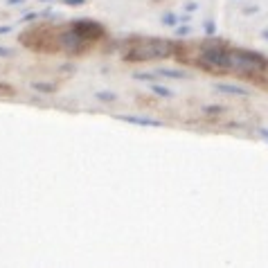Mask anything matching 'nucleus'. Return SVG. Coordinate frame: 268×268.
Listing matches in <instances>:
<instances>
[{
  "label": "nucleus",
  "instance_id": "nucleus-1",
  "mask_svg": "<svg viewBox=\"0 0 268 268\" xmlns=\"http://www.w3.org/2000/svg\"><path fill=\"white\" fill-rule=\"evenodd\" d=\"M178 43L169 41V38H133L124 45L122 59L129 63H142V61H158V59H169L172 54H176Z\"/></svg>",
  "mask_w": 268,
  "mask_h": 268
},
{
  "label": "nucleus",
  "instance_id": "nucleus-2",
  "mask_svg": "<svg viewBox=\"0 0 268 268\" xmlns=\"http://www.w3.org/2000/svg\"><path fill=\"white\" fill-rule=\"evenodd\" d=\"M268 72V59L257 50L230 48L228 50V75H239L246 79H259Z\"/></svg>",
  "mask_w": 268,
  "mask_h": 268
},
{
  "label": "nucleus",
  "instance_id": "nucleus-3",
  "mask_svg": "<svg viewBox=\"0 0 268 268\" xmlns=\"http://www.w3.org/2000/svg\"><path fill=\"white\" fill-rule=\"evenodd\" d=\"M228 50L230 45H225L221 38L205 41L194 57V63L212 75H228Z\"/></svg>",
  "mask_w": 268,
  "mask_h": 268
},
{
  "label": "nucleus",
  "instance_id": "nucleus-4",
  "mask_svg": "<svg viewBox=\"0 0 268 268\" xmlns=\"http://www.w3.org/2000/svg\"><path fill=\"white\" fill-rule=\"evenodd\" d=\"M59 48L65 50L70 57H75V54L86 52V50L90 48V41H86V38L79 36L75 30H70L68 27V30H61L59 32Z\"/></svg>",
  "mask_w": 268,
  "mask_h": 268
},
{
  "label": "nucleus",
  "instance_id": "nucleus-5",
  "mask_svg": "<svg viewBox=\"0 0 268 268\" xmlns=\"http://www.w3.org/2000/svg\"><path fill=\"white\" fill-rule=\"evenodd\" d=\"M70 30H75L79 36H84L86 41H99V38L106 34L102 23L92 21V18H75V21H70Z\"/></svg>",
  "mask_w": 268,
  "mask_h": 268
},
{
  "label": "nucleus",
  "instance_id": "nucleus-6",
  "mask_svg": "<svg viewBox=\"0 0 268 268\" xmlns=\"http://www.w3.org/2000/svg\"><path fill=\"white\" fill-rule=\"evenodd\" d=\"M115 119L126 122V124H135V126H151V129H158V126L165 124V122H160V119L149 118V115H115Z\"/></svg>",
  "mask_w": 268,
  "mask_h": 268
},
{
  "label": "nucleus",
  "instance_id": "nucleus-7",
  "mask_svg": "<svg viewBox=\"0 0 268 268\" xmlns=\"http://www.w3.org/2000/svg\"><path fill=\"white\" fill-rule=\"evenodd\" d=\"M156 72H158V77H165V79H187V72L185 70H180V68H165V65H158L156 68Z\"/></svg>",
  "mask_w": 268,
  "mask_h": 268
},
{
  "label": "nucleus",
  "instance_id": "nucleus-8",
  "mask_svg": "<svg viewBox=\"0 0 268 268\" xmlns=\"http://www.w3.org/2000/svg\"><path fill=\"white\" fill-rule=\"evenodd\" d=\"M214 88L219 92L225 95H235V97H248V90L243 86H237V84H214Z\"/></svg>",
  "mask_w": 268,
  "mask_h": 268
},
{
  "label": "nucleus",
  "instance_id": "nucleus-9",
  "mask_svg": "<svg viewBox=\"0 0 268 268\" xmlns=\"http://www.w3.org/2000/svg\"><path fill=\"white\" fill-rule=\"evenodd\" d=\"M149 90L153 92L156 97H160V99H172L176 92L172 90V88H167V86H162V84H158V81H151L149 84Z\"/></svg>",
  "mask_w": 268,
  "mask_h": 268
},
{
  "label": "nucleus",
  "instance_id": "nucleus-10",
  "mask_svg": "<svg viewBox=\"0 0 268 268\" xmlns=\"http://www.w3.org/2000/svg\"><path fill=\"white\" fill-rule=\"evenodd\" d=\"M160 23L165 27H176L178 23H180V18H178V14H174V11H165L160 16Z\"/></svg>",
  "mask_w": 268,
  "mask_h": 268
},
{
  "label": "nucleus",
  "instance_id": "nucleus-11",
  "mask_svg": "<svg viewBox=\"0 0 268 268\" xmlns=\"http://www.w3.org/2000/svg\"><path fill=\"white\" fill-rule=\"evenodd\" d=\"M174 34H176L178 38L189 36V34H192V25H189V23H178V25L174 27Z\"/></svg>",
  "mask_w": 268,
  "mask_h": 268
},
{
  "label": "nucleus",
  "instance_id": "nucleus-12",
  "mask_svg": "<svg viewBox=\"0 0 268 268\" xmlns=\"http://www.w3.org/2000/svg\"><path fill=\"white\" fill-rule=\"evenodd\" d=\"M95 97L99 99V102H106V104H115L119 99V97L115 95V92H111V90H99Z\"/></svg>",
  "mask_w": 268,
  "mask_h": 268
},
{
  "label": "nucleus",
  "instance_id": "nucleus-13",
  "mask_svg": "<svg viewBox=\"0 0 268 268\" xmlns=\"http://www.w3.org/2000/svg\"><path fill=\"white\" fill-rule=\"evenodd\" d=\"M133 79H138V81H158L160 77H158V72H135L133 75Z\"/></svg>",
  "mask_w": 268,
  "mask_h": 268
},
{
  "label": "nucleus",
  "instance_id": "nucleus-14",
  "mask_svg": "<svg viewBox=\"0 0 268 268\" xmlns=\"http://www.w3.org/2000/svg\"><path fill=\"white\" fill-rule=\"evenodd\" d=\"M216 23L214 21H203V32H205V36L208 38H212V36H216Z\"/></svg>",
  "mask_w": 268,
  "mask_h": 268
},
{
  "label": "nucleus",
  "instance_id": "nucleus-15",
  "mask_svg": "<svg viewBox=\"0 0 268 268\" xmlns=\"http://www.w3.org/2000/svg\"><path fill=\"white\" fill-rule=\"evenodd\" d=\"M32 88H34V90H38V92H52L54 90L52 84H41V81H34Z\"/></svg>",
  "mask_w": 268,
  "mask_h": 268
},
{
  "label": "nucleus",
  "instance_id": "nucleus-16",
  "mask_svg": "<svg viewBox=\"0 0 268 268\" xmlns=\"http://www.w3.org/2000/svg\"><path fill=\"white\" fill-rule=\"evenodd\" d=\"M221 111H223V106H216V104L214 106H205L203 108L205 115H221Z\"/></svg>",
  "mask_w": 268,
  "mask_h": 268
},
{
  "label": "nucleus",
  "instance_id": "nucleus-17",
  "mask_svg": "<svg viewBox=\"0 0 268 268\" xmlns=\"http://www.w3.org/2000/svg\"><path fill=\"white\" fill-rule=\"evenodd\" d=\"M38 18H41V14H38V11H27L25 16L21 18V23H30V21H38Z\"/></svg>",
  "mask_w": 268,
  "mask_h": 268
},
{
  "label": "nucleus",
  "instance_id": "nucleus-18",
  "mask_svg": "<svg viewBox=\"0 0 268 268\" xmlns=\"http://www.w3.org/2000/svg\"><path fill=\"white\" fill-rule=\"evenodd\" d=\"M63 5H68V7H84V5H88V0H63Z\"/></svg>",
  "mask_w": 268,
  "mask_h": 268
},
{
  "label": "nucleus",
  "instance_id": "nucleus-19",
  "mask_svg": "<svg viewBox=\"0 0 268 268\" xmlns=\"http://www.w3.org/2000/svg\"><path fill=\"white\" fill-rule=\"evenodd\" d=\"M182 9L187 11V14H194V11H199V2H185Z\"/></svg>",
  "mask_w": 268,
  "mask_h": 268
},
{
  "label": "nucleus",
  "instance_id": "nucleus-20",
  "mask_svg": "<svg viewBox=\"0 0 268 268\" xmlns=\"http://www.w3.org/2000/svg\"><path fill=\"white\" fill-rule=\"evenodd\" d=\"M11 54H14V50H9V48H2V45H0V59H9Z\"/></svg>",
  "mask_w": 268,
  "mask_h": 268
},
{
  "label": "nucleus",
  "instance_id": "nucleus-21",
  "mask_svg": "<svg viewBox=\"0 0 268 268\" xmlns=\"http://www.w3.org/2000/svg\"><path fill=\"white\" fill-rule=\"evenodd\" d=\"M243 14H246V16H250V14H257V11H259V7L257 5H250V7H243Z\"/></svg>",
  "mask_w": 268,
  "mask_h": 268
},
{
  "label": "nucleus",
  "instance_id": "nucleus-22",
  "mask_svg": "<svg viewBox=\"0 0 268 268\" xmlns=\"http://www.w3.org/2000/svg\"><path fill=\"white\" fill-rule=\"evenodd\" d=\"M23 2H27V0H5V5H9V7H18Z\"/></svg>",
  "mask_w": 268,
  "mask_h": 268
},
{
  "label": "nucleus",
  "instance_id": "nucleus-23",
  "mask_svg": "<svg viewBox=\"0 0 268 268\" xmlns=\"http://www.w3.org/2000/svg\"><path fill=\"white\" fill-rule=\"evenodd\" d=\"M11 30H14V25H0V36H2V34H9Z\"/></svg>",
  "mask_w": 268,
  "mask_h": 268
},
{
  "label": "nucleus",
  "instance_id": "nucleus-24",
  "mask_svg": "<svg viewBox=\"0 0 268 268\" xmlns=\"http://www.w3.org/2000/svg\"><path fill=\"white\" fill-rule=\"evenodd\" d=\"M259 135H262V138L268 142V129H259Z\"/></svg>",
  "mask_w": 268,
  "mask_h": 268
},
{
  "label": "nucleus",
  "instance_id": "nucleus-25",
  "mask_svg": "<svg viewBox=\"0 0 268 268\" xmlns=\"http://www.w3.org/2000/svg\"><path fill=\"white\" fill-rule=\"evenodd\" d=\"M262 38H266V41H268V27H266V30H262Z\"/></svg>",
  "mask_w": 268,
  "mask_h": 268
},
{
  "label": "nucleus",
  "instance_id": "nucleus-26",
  "mask_svg": "<svg viewBox=\"0 0 268 268\" xmlns=\"http://www.w3.org/2000/svg\"><path fill=\"white\" fill-rule=\"evenodd\" d=\"M38 2H57V0H38Z\"/></svg>",
  "mask_w": 268,
  "mask_h": 268
}]
</instances>
